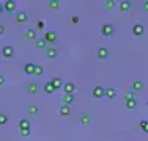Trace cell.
Returning a JSON list of instances; mask_svg holds the SVG:
<instances>
[{
    "label": "cell",
    "instance_id": "obj_1",
    "mask_svg": "<svg viewBox=\"0 0 148 141\" xmlns=\"http://www.w3.org/2000/svg\"><path fill=\"white\" fill-rule=\"evenodd\" d=\"M115 31V27L112 25V24H106V25H103V28H101V35L103 36H112Z\"/></svg>",
    "mask_w": 148,
    "mask_h": 141
},
{
    "label": "cell",
    "instance_id": "obj_19",
    "mask_svg": "<svg viewBox=\"0 0 148 141\" xmlns=\"http://www.w3.org/2000/svg\"><path fill=\"white\" fill-rule=\"evenodd\" d=\"M80 122H82L84 125L90 124V122H91V116L87 115V113H82V115H80Z\"/></svg>",
    "mask_w": 148,
    "mask_h": 141
},
{
    "label": "cell",
    "instance_id": "obj_39",
    "mask_svg": "<svg viewBox=\"0 0 148 141\" xmlns=\"http://www.w3.org/2000/svg\"><path fill=\"white\" fill-rule=\"evenodd\" d=\"M147 107H148V102H147Z\"/></svg>",
    "mask_w": 148,
    "mask_h": 141
},
{
    "label": "cell",
    "instance_id": "obj_6",
    "mask_svg": "<svg viewBox=\"0 0 148 141\" xmlns=\"http://www.w3.org/2000/svg\"><path fill=\"white\" fill-rule=\"evenodd\" d=\"M63 89H65V94H74L76 85H74L73 82H66V83H63Z\"/></svg>",
    "mask_w": 148,
    "mask_h": 141
},
{
    "label": "cell",
    "instance_id": "obj_20",
    "mask_svg": "<svg viewBox=\"0 0 148 141\" xmlns=\"http://www.w3.org/2000/svg\"><path fill=\"white\" fill-rule=\"evenodd\" d=\"M27 110H29V115H38V111H40V108H38V105H35V104H30Z\"/></svg>",
    "mask_w": 148,
    "mask_h": 141
},
{
    "label": "cell",
    "instance_id": "obj_4",
    "mask_svg": "<svg viewBox=\"0 0 148 141\" xmlns=\"http://www.w3.org/2000/svg\"><path fill=\"white\" fill-rule=\"evenodd\" d=\"M2 55L5 56V58H11V56L14 55V49H13L11 45H3L2 47Z\"/></svg>",
    "mask_w": 148,
    "mask_h": 141
},
{
    "label": "cell",
    "instance_id": "obj_10",
    "mask_svg": "<svg viewBox=\"0 0 148 141\" xmlns=\"http://www.w3.org/2000/svg\"><path fill=\"white\" fill-rule=\"evenodd\" d=\"M52 86L55 88V89H60V88H63V80L60 79V77H54V79L51 80Z\"/></svg>",
    "mask_w": 148,
    "mask_h": 141
},
{
    "label": "cell",
    "instance_id": "obj_23",
    "mask_svg": "<svg viewBox=\"0 0 148 141\" xmlns=\"http://www.w3.org/2000/svg\"><path fill=\"white\" fill-rule=\"evenodd\" d=\"M43 72H44L43 66H38V64H35V69H33V75H38V77H41V75H43Z\"/></svg>",
    "mask_w": 148,
    "mask_h": 141
},
{
    "label": "cell",
    "instance_id": "obj_12",
    "mask_svg": "<svg viewBox=\"0 0 148 141\" xmlns=\"http://www.w3.org/2000/svg\"><path fill=\"white\" fill-rule=\"evenodd\" d=\"M57 55H58V52H57V49H54V47H49L47 50H46V56L51 58V60L57 58Z\"/></svg>",
    "mask_w": 148,
    "mask_h": 141
},
{
    "label": "cell",
    "instance_id": "obj_36",
    "mask_svg": "<svg viewBox=\"0 0 148 141\" xmlns=\"http://www.w3.org/2000/svg\"><path fill=\"white\" fill-rule=\"evenodd\" d=\"M3 83H5V77H2V75H0V86H2Z\"/></svg>",
    "mask_w": 148,
    "mask_h": 141
},
{
    "label": "cell",
    "instance_id": "obj_28",
    "mask_svg": "<svg viewBox=\"0 0 148 141\" xmlns=\"http://www.w3.org/2000/svg\"><path fill=\"white\" fill-rule=\"evenodd\" d=\"M35 45H36L38 49H44L46 47V41L44 39H36L35 41Z\"/></svg>",
    "mask_w": 148,
    "mask_h": 141
},
{
    "label": "cell",
    "instance_id": "obj_29",
    "mask_svg": "<svg viewBox=\"0 0 148 141\" xmlns=\"http://www.w3.org/2000/svg\"><path fill=\"white\" fill-rule=\"evenodd\" d=\"M6 122H8V116H6L5 113H0V125L6 124Z\"/></svg>",
    "mask_w": 148,
    "mask_h": 141
},
{
    "label": "cell",
    "instance_id": "obj_22",
    "mask_svg": "<svg viewBox=\"0 0 148 141\" xmlns=\"http://www.w3.org/2000/svg\"><path fill=\"white\" fill-rule=\"evenodd\" d=\"M27 91H29L30 94H36L38 85H36V83H29V86H27Z\"/></svg>",
    "mask_w": 148,
    "mask_h": 141
},
{
    "label": "cell",
    "instance_id": "obj_21",
    "mask_svg": "<svg viewBox=\"0 0 148 141\" xmlns=\"http://www.w3.org/2000/svg\"><path fill=\"white\" fill-rule=\"evenodd\" d=\"M137 107V100L136 99H131V100H126V108L128 110H134Z\"/></svg>",
    "mask_w": 148,
    "mask_h": 141
},
{
    "label": "cell",
    "instance_id": "obj_33",
    "mask_svg": "<svg viewBox=\"0 0 148 141\" xmlns=\"http://www.w3.org/2000/svg\"><path fill=\"white\" fill-rule=\"evenodd\" d=\"M36 28H38V30L44 28V20H38V22H36Z\"/></svg>",
    "mask_w": 148,
    "mask_h": 141
},
{
    "label": "cell",
    "instance_id": "obj_27",
    "mask_svg": "<svg viewBox=\"0 0 148 141\" xmlns=\"http://www.w3.org/2000/svg\"><path fill=\"white\" fill-rule=\"evenodd\" d=\"M139 125H140V129H142L143 132H145V133H148V121H145V119H142Z\"/></svg>",
    "mask_w": 148,
    "mask_h": 141
},
{
    "label": "cell",
    "instance_id": "obj_18",
    "mask_svg": "<svg viewBox=\"0 0 148 141\" xmlns=\"http://www.w3.org/2000/svg\"><path fill=\"white\" fill-rule=\"evenodd\" d=\"M120 9H121V11H129V9H131V2H128V0L120 2Z\"/></svg>",
    "mask_w": 148,
    "mask_h": 141
},
{
    "label": "cell",
    "instance_id": "obj_34",
    "mask_svg": "<svg viewBox=\"0 0 148 141\" xmlns=\"http://www.w3.org/2000/svg\"><path fill=\"white\" fill-rule=\"evenodd\" d=\"M71 22L77 24V22H79V16H73V17H71Z\"/></svg>",
    "mask_w": 148,
    "mask_h": 141
},
{
    "label": "cell",
    "instance_id": "obj_25",
    "mask_svg": "<svg viewBox=\"0 0 148 141\" xmlns=\"http://www.w3.org/2000/svg\"><path fill=\"white\" fill-rule=\"evenodd\" d=\"M44 91H46L47 94H52V93L55 91V88L52 86V83H51V82H47V83H44Z\"/></svg>",
    "mask_w": 148,
    "mask_h": 141
},
{
    "label": "cell",
    "instance_id": "obj_11",
    "mask_svg": "<svg viewBox=\"0 0 148 141\" xmlns=\"http://www.w3.org/2000/svg\"><path fill=\"white\" fill-rule=\"evenodd\" d=\"M104 96L107 97V99H114L115 96H117V89H115V88H106Z\"/></svg>",
    "mask_w": 148,
    "mask_h": 141
},
{
    "label": "cell",
    "instance_id": "obj_31",
    "mask_svg": "<svg viewBox=\"0 0 148 141\" xmlns=\"http://www.w3.org/2000/svg\"><path fill=\"white\" fill-rule=\"evenodd\" d=\"M131 99H134V93L132 91H128V93L125 94V100H131Z\"/></svg>",
    "mask_w": 148,
    "mask_h": 141
},
{
    "label": "cell",
    "instance_id": "obj_5",
    "mask_svg": "<svg viewBox=\"0 0 148 141\" xmlns=\"http://www.w3.org/2000/svg\"><path fill=\"white\" fill-rule=\"evenodd\" d=\"M43 39L46 42H52V44H54V42L57 41V33H55V31H46V35H44Z\"/></svg>",
    "mask_w": 148,
    "mask_h": 141
},
{
    "label": "cell",
    "instance_id": "obj_9",
    "mask_svg": "<svg viewBox=\"0 0 148 141\" xmlns=\"http://www.w3.org/2000/svg\"><path fill=\"white\" fill-rule=\"evenodd\" d=\"M143 31H145V28H143L142 24H136V25L132 27V33L136 35V36H140V35H143Z\"/></svg>",
    "mask_w": 148,
    "mask_h": 141
},
{
    "label": "cell",
    "instance_id": "obj_32",
    "mask_svg": "<svg viewBox=\"0 0 148 141\" xmlns=\"http://www.w3.org/2000/svg\"><path fill=\"white\" fill-rule=\"evenodd\" d=\"M21 135H22V136H29L30 135V129H21Z\"/></svg>",
    "mask_w": 148,
    "mask_h": 141
},
{
    "label": "cell",
    "instance_id": "obj_2",
    "mask_svg": "<svg viewBox=\"0 0 148 141\" xmlns=\"http://www.w3.org/2000/svg\"><path fill=\"white\" fill-rule=\"evenodd\" d=\"M104 91H106V88L99 86V85H96V86L93 88V97H95V99H103V97H104Z\"/></svg>",
    "mask_w": 148,
    "mask_h": 141
},
{
    "label": "cell",
    "instance_id": "obj_16",
    "mask_svg": "<svg viewBox=\"0 0 148 141\" xmlns=\"http://www.w3.org/2000/svg\"><path fill=\"white\" fill-rule=\"evenodd\" d=\"M63 102H65V105H71V104H74V94H65L63 96Z\"/></svg>",
    "mask_w": 148,
    "mask_h": 141
},
{
    "label": "cell",
    "instance_id": "obj_13",
    "mask_svg": "<svg viewBox=\"0 0 148 141\" xmlns=\"http://www.w3.org/2000/svg\"><path fill=\"white\" fill-rule=\"evenodd\" d=\"M107 56H109V50L106 47H99V49H98V58L106 60Z\"/></svg>",
    "mask_w": 148,
    "mask_h": 141
},
{
    "label": "cell",
    "instance_id": "obj_35",
    "mask_svg": "<svg viewBox=\"0 0 148 141\" xmlns=\"http://www.w3.org/2000/svg\"><path fill=\"white\" fill-rule=\"evenodd\" d=\"M3 33H5V28H3V27H2V24H0V36H2Z\"/></svg>",
    "mask_w": 148,
    "mask_h": 141
},
{
    "label": "cell",
    "instance_id": "obj_37",
    "mask_svg": "<svg viewBox=\"0 0 148 141\" xmlns=\"http://www.w3.org/2000/svg\"><path fill=\"white\" fill-rule=\"evenodd\" d=\"M143 8H145V11H148V0H147L145 3H143Z\"/></svg>",
    "mask_w": 148,
    "mask_h": 141
},
{
    "label": "cell",
    "instance_id": "obj_7",
    "mask_svg": "<svg viewBox=\"0 0 148 141\" xmlns=\"http://www.w3.org/2000/svg\"><path fill=\"white\" fill-rule=\"evenodd\" d=\"M131 88H132V93H140L143 89V82L142 80H134Z\"/></svg>",
    "mask_w": 148,
    "mask_h": 141
},
{
    "label": "cell",
    "instance_id": "obj_30",
    "mask_svg": "<svg viewBox=\"0 0 148 141\" xmlns=\"http://www.w3.org/2000/svg\"><path fill=\"white\" fill-rule=\"evenodd\" d=\"M106 8H107V9L115 8V2H114V0H107V2H106Z\"/></svg>",
    "mask_w": 148,
    "mask_h": 141
},
{
    "label": "cell",
    "instance_id": "obj_24",
    "mask_svg": "<svg viewBox=\"0 0 148 141\" xmlns=\"http://www.w3.org/2000/svg\"><path fill=\"white\" fill-rule=\"evenodd\" d=\"M19 129H30V121L29 119H21L19 121Z\"/></svg>",
    "mask_w": 148,
    "mask_h": 141
},
{
    "label": "cell",
    "instance_id": "obj_14",
    "mask_svg": "<svg viewBox=\"0 0 148 141\" xmlns=\"http://www.w3.org/2000/svg\"><path fill=\"white\" fill-rule=\"evenodd\" d=\"M25 38L36 41V30H33V28H27L25 30Z\"/></svg>",
    "mask_w": 148,
    "mask_h": 141
},
{
    "label": "cell",
    "instance_id": "obj_38",
    "mask_svg": "<svg viewBox=\"0 0 148 141\" xmlns=\"http://www.w3.org/2000/svg\"><path fill=\"white\" fill-rule=\"evenodd\" d=\"M2 11H3V3L0 2V14H2Z\"/></svg>",
    "mask_w": 148,
    "mask_h": 141
},
{
    "label": "cell",
    "instance_id": "obj_26",
    "mask_svg": "<svg viewBox=\"0 0 148 141\" xmlns=\"http://www.w3.org/2000/svg\"><path fill=\"white\" fill-rule=\"evenodd\" d=\"M49 8L51 9H58L60 8V2L58 0H52V2L49 3Z\"/></svg>",
    "mask_w": 148,
    "mask_h": 141
},
{
    "label": "cell",
    "instance_id": "obj_3",
    "mask_svg": "<svg viewBox=\"0 0 148 141\" xmlns=\"http://www.w3.org/2000/svg\"><path fill=\"white\" fill-rule=\"evenodd\" d=\"M16 9V2L14 0H6L3 3V11H8V13H13Z\"/></svg>",
    "mask_w": 148,
    "mask_h": 141
},
{
    "label": "cell",
    "instance_id": "obj_15",
    "mask_svg": "<svg viewBox=\"0 0 148 141\" xmlns=\"http://www.w3.org/2000/svg\"><path fill=\"white\" fill-rule=\"evenodd\" d=\"M33 69H35L33 63H27V64L24 66V72H25L27 75H33Z\"/></svg>",
    "mask_w": 148,
    "mask_h": 141
},
{
    "label": "cell",
    "instance_id": "obj_8",
    "mask_svg": "<svg viewBox=\"0 0 148 141\" xmlns=\"http://www.w3.org/2000/svg\"><path fill=\"white\" fill-rule=\"evenodd\" d=\"M27 19H29V14H27L25 11H21V13H17V14H16V20H17L19 24L27 22Z\"/></svg>",
    "mask_w": 148,
    "mask_h": 141
},
{
    "label": "cell",
    "instance_id": "obj_17",
    "mask_svg": "<svg viewBox=\"0 0 148 141\" xmlns=\"http://www.w3.org/2000/svg\"><path fill=\"white\" fill-rule=\"evenodd\" d=\"M60 115H62V116H69V115H71V108H69L68 105L63 104L62 107H60Z\"/></svg>",
    "mask_w": 148,
    "mask_h": 141
}]
</instances>
